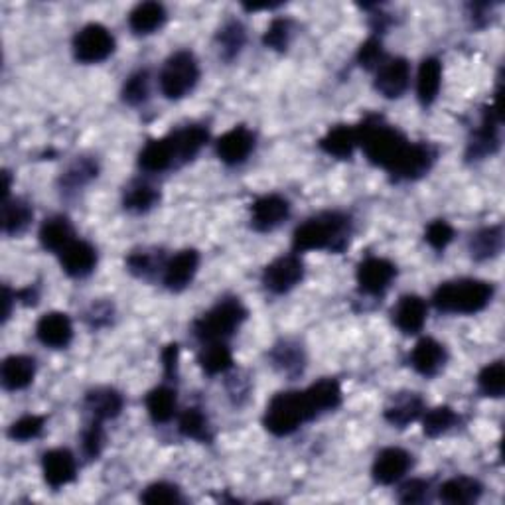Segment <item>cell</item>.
Instances as JSON below:
<instances>
[{
  "label": "cell",
  "instance_id": "9",
  "mask_svg": "<svg viewBox=\"0 0 505 505\" xmlns=\"http://www.w3.org/2000/svg\"><path fill=\"white\" fill-rule=\"evenodd\" d=\"M436 149L429 142H409L407 149L397 159V162L391 166L389 174L395 180H419L424 174L431 172V168L436 162Z\"/></svg>",
  "mask_w": 505,
  "mask_h": 505
},
{
  "label": "cell",
  "instance_id": "46",
  "mask_svg": "<svg viewBox=\"0 0 505 505\" xmlns=\"http://www.w3.org/2000/svg\"><path fill=\"white\" fill-rule=\"evenodd\" d=\"M44 424H46V419L40 417V414H24V417L13 422V426L8 429V436L18 442H28L38 439L44 431Z\"/></svg>",
  "mask_w": 505,
  "mask_h": 505
},
{
  "label": "cell",
  "instance_id": "54",
  "mask_svg": "<svg viewBox=\"0 0 505 505\" xmlns=\"http://www.w3.org/2000/svg\"><path fill=\"white\" fill-rule=\"evenodd\" d=\"M109 316H111V308L107 305H103V306L93 305L92 312H89V322H92L95 328H99L111 320Z\"/></svg>",
  "mask_w": 505,
  "mask_h": 505
},
{
  "label": "cell",
  "instance_id": "30",
  "mask_svg": "<svg viewBox=\"0 0 505 505\" xmlns=\"http://www.w3.org/2000/svg\"><path fill=\"white\" fill-rule=\"evenodd\" d=\"M73 239H75L73 226L65 216H52L42 223L40 243L46 251L60 255Z\"/></svg>",
  "mask_w": 505,
  "mask_h": 505
},
{
  "label": "cell",
  "instance_id": "23",
  "mask_svg": "<svg viewBox=\"0 0 505 505\" xmlns=\"http://www.w3.org/2000/svg\"><path fill=\"white\" fill-rule=\"evenodd\" d=\"M320 149L334 159L347 160L359 147L357 125H335L320 139Z\"/></svg>",
  "mask_w": 505,
  "mask_h": 505
},
{
  "label": "cell",
  "instance_id": "47",
  "mask_svg": "<svg viewBox=\"0 0 505 505\" xmlns=\"http://www.w3.org/2000/svg\"><path fill=\"white\" fill-rule=\"evenodd\" d=\"M82 448L83 454L89 460H95L101 456L105 448V431H103V421L93 419L89 422L87 429L82 434Z\"/></svg>",
  "mask_w": 505,
  "mask_h": 505
},
{
  "label": "cell",
  "instance_id": "33",
  "mask_svg": "<svg viewBox=\"0 0 505 505\" xmlns=\"http://www.w3.org/2000/svg\"><path fill=\"white\" fill-rule=\"evenodd\" d=\"M441 85H442V63L436 58L422 60L417 75V95L424 107L434 103L436 97L441 93Z\"/></svg>",
  "mask_w": 505,
  "mask_h": 505
},
{
  "label": "cell",
  "instance_id": "13",
  "mask_svg": "<svg viewBox=\"0 0 505 505\" xmlns=\"http://www.w3.org/2000/svg\"><path fill=\"white\" fill-rule=\"evenodd\" d=\"M411 82V65L405 58L385 60L377 67L375 89L385 99H399Z\"/></svg>",
  "mask_w": 505,
  "mask_h": 505
},
{
  "label": "cell",
  "instance_id": "41",
  "mask_svg": "<svg viewBox=\"0 0 505 505\" xmlns=\"http://www.w3.org/2000/svg\"><path fill=\"white\" fill-rule=\"evenodd\" d=\"M245 40H247V34L241 22L229 20L228 24H223L218 34V44L223 60H233L235 55H239V52L245 46Z\"/></svg>",
  "mask_w": 505,
  "mask_h": 505
},
{
  "label": "cell",
  "instance_id": "31",
  "mask_svg": "<svg viewBox=\"0 0 505 505\" xmlns=\"http://www.w3.org/2000/svg\"><path fill=\"white\" fill-rule=\"evenodd\" d=\"M268 357H271V362L278 372L285 374L286 377H298L306 367L305 350L293 340L278 342Z\"/></svg>",
  "mask_w": 505,
  "mask_h": 505
},
{
  "label": "cell",
  "instance_id": "4",
  "mask_svg": "<svg viewBox=\"0 0 505 505\" xmlns=\"http://www.w3.org/2000/svg\"><path fill=\"white\" fill-rule=\"evenodd\" d=\"M316 419L308 405L305 391H283L268 401L265 411V429L275 436H288L302 424Z\"/></svg>",
  "mask_w": 505,
  "mask_h": 505
},
{
  "label": "cell",
  "instance_id": "11",
  "mask_svg": "<svg viewBox=\"0 0 505 505\" xmlns=\"http://www.w3.org/2000/svg\"><path fill=\"white\" fill-rule=\"evenodd\" d=\"M397 277V267L381 257H367L357 267V285L364 295L379 296L384 295Z\"/></svg>",
  "mask_w": 505,
  "mask_h": 505
},
{
  "label": "cell",
  "instance_id": "55",
  "mask_svg": "<svg viewBox=\"0 0 505 505\" xmlns=\"http://www.w3.org/2000/svg\"><path fill=\"white\" fill-rule=\"evenodd\" d=\"M16 298H20L24 305H36V300H38V290L36 288H24V290H20V293L16 295Z\"/></svg>",
  "mask_w": 505,
  "mask_h": 505
},
{
  "label": "cell",
  "instance_id": "35",
  "mask_svg": "<svg viewBox=\"0 0 505 505\" xmlns=\"http://www.w3.org/2000/svg\"><path fill=\"white\" fill-rule=\"evenodd\" d=\"M176 389L168 387V385H160L152 389L147 395V409L151 419L156 424H164L168 421H172L174 413H176Z\"/></svg>",
  "mask_w": 505,
  "mask_h": 505
},
{
  "label": "cell",
  "instance_id": "37",
  "mask_svg": "<svg viewBox=\"0 0 505 505\" xmlns=\"http://www.w3.org/2000/svg\"><path fill=\"white\" fill-rule=\"evenodd\" d=\"M34 218L32 208L24 199H3V231L6 235H18L24 231Z\"/></svg>",
  "mask_w": 505,
  "mask_h": 505
},
{
  "label": "cell",
  "instance_id": "6",
  "mask_svg": "<svg viewBox=\"0 0 505 505\" xmlns=\"http://www.w3.org/2000/svg\"><path fill=\"white\" fill-rule=\"evenodd\" d=\"M199 82V65L192 52L180 50L166 60L160 72V92L166 99H182Z\"/></svg>",
  "mask_w": 505,
  "mask_h": 505
},
{
  "label": "cell",
  "instance_id": "24",
  "mask_svg": "<svg viewBox=\"0 0 505 505\" xmlns=\"http://www.w3.org/2000/svg\"><path fill=\"white\" fill-rule=\"evenodd\" d=\"M139 166L141 170L149 174H159L174 168L176 160L170 137L166 134L164 139H154L144 144V149L139 154Z\"/></svg>",
  "mask_w": 505,
  "mask_h": 505
},
{
  "label": "cell",
  "instance_id": "39",
  "mask_svg": "<svg viewBox=\"0 0 505 505\" xmlns=\"http://www.w3.org/2000/svg\"><path fill=\"white\" fill-rule=\"evenodd\" d=\"M160 201V192L147 182H132L122 196V204L129 211L144 213L152 209Z\"/></svg>",
  "mask_w": 505,
  "mask_h": 505
},
{
  "label": "cell",
  "instance_id": "34",
  "mask_svg": "<svg viewBox=\"0 0 505 505\" xmlns=\"http://www.w3.org/2000/svg\"><path fill=\"white\" fill-rule=\"evenodd\" d=\"M503 247V228L501 226H491L480 229L472 239H470V253L472 259L476 261H486L493 259L500 255Z\"/></svg>",
  "mask_w": 505,
  "mask_h": 505
},
{
  "label": "cell",
  "instance_id": "18",
  "mask_svg": "<svg viewBox=\"0 0 505 505\" xmlns=\"http://www.w3.org/2000/svg\"><path fill=\"white\" fill-rule=\"evenodd\" d=\"M38 340L53 347V350H63L73 340V324L72 318L63 312H48L36 324Z\"/></svg>",
  "mask_w": 505,
  "mask_h": 505
},
{
  "label": "cell",
  "instance_id": "10",
  "mask_svg": "<svg viewBox=\"0 0 505 505\" xmlns=\"http://www.w3.org/2000/svg\"><path fill=\"white\" fill-rule=\"evenodd\" d=\"M305 278V263L298 255H283L268 263L263 271V285L273 295H285Z\"/></svg>",
  "mask_w": 505,
  "mask_h": 505
},
{
  "label": "cell",
  "instance_id": "20",
  "mask_svg": "<svg viewBox=\"0 0 505 505\" xmlns=\"http://www.w3.org/2000/svg\"><path fill=\"white\" fill-rule=\"evenodd\" d=\"M426 316H429V308H426L424 298L417 295L401 296L397 306L393 308V322H395V326L407 335L419 334L424 326Z\"/></svg>",
  "mask_w": 505,
  "mask_h": 505
},
{
  "label": "cell",
  "instance_id": "50",
  "mask_svg": "<svg viewBox=\"0 0 505 505\" xmlns=\"http://www.w3.org/2000/svg\"><path fill=\"white\" fill-rule=\"evenodd\" d=\"M454 239V228L446 219H434L429 223L424 231V241L429 243L434 251H444Z\"/></svg>",
  "mask_w": 505,
  "mask_h": 505
},
{
  "label": "cell",
  "instance_id": "2",
  "mask_svg": "<svg viewBox=\"0 0 505 505\" xmlns=\"http://www.w3.org/2000/svg\"><path fill=\"white\" fill-rule=\"evenodd\" d=\"M359 132V147L364 149L367 160L384 168V170H391V166L397 162L403 151L407 149L411 142L405 134H403L397 127H391L381 117H367L357 125Z\"/></svg>",
  "mask_w": 505,
  "mask_h": 505
},
{
  "label": "cell",
  "instance_id": "52",
  "mask_svg": "<svg viewBox=\"0 0 505 505\" xmlns=\"http://www.w3.org/2000/svg\"><path fill=\"white\" fill-rule=\"evenodd\" d=\"M429 498V481L411 480L399 490V500L403 503H421Z\"/></svg>",
  "mask_w": 505,
  "mask_h": 505
},
{
  "label": "cell",
  "instance_id": "22",
  "mask_svg": "<svg viewBox=\"0 0 505 505\" xmlns=\"http://www.w3.org/2000/svg\"><path fill=\"white\" fill-rule=\"evenodd\" d=\"M446 347L432 338H422L411 352V365L424 377H434L446 365Z\"/></svg>",
  "mask_w": 505,
  "mask_h": 505
},
{
  "label": "cell",
  "instance_id": "25",
  "mask_svg": "<svg viewBox=\"0 0 505 505\" xmlns=\"http://www.w3.org/2000/svg\"><path fill=\"white\" fill-rule=\"evenodd\" d=\"M306 401L314 413V417H318L322 413L335 411L342 405V387L335 379H320L316 384H312L306 391Z\"/></svg>",
  "mask_w": 505,
  "mask_h": 505
},
{
  "label": "cell",
  "instance_id": "5",
  "mask_svg": "<svg viewBox=\"0 0 505 505\" xmlns=\"http://www.w3.org/2000/svg\"><path fill=\"white\" fill-rule=\"evenodd\" d=\"M247 308L239 298H223L194 322L196 338L204 344L226 342L247 320Z\"/></svg>",
  "mask_w": 505,
  "mask_h": 505
},
{
  "label": "cell",
  "instance_id": "19",
  "mask_svg": "<svg viewBox=\"0 0 505 505\" xmlns=\"http://www.w3.org/2000/svg\"><path fill=\"white\" fill-rule=\"evenodd\" d=\"M60 263L65 275H70L73 278H82L93 273V268L97 265V251L92 243L73 239L60 253Z\"/></svg>",
  "mask_w": 505,
  "mask_h": 505
},
{
  "label": "cell",
  "instance_id": "17",
  "mask_svg": "<svg viewBox=\"0 0 505 505\" xmlns=\"http://www.w3.org/2000/svg\"><path fill=\"white\" fill-rule=\"evenodd\" d=\"M199 267V253L196 249H184L176 253L170 261L164 265V286L172 293H180L192 285V280Z\"/></svg>",
  "mask_w": 505,
  "mask_h": 505
},
{
  "label": "cell",
  "instance_id": "42",
  "mask_svg": "<svg viewBox=\"0 0 505 505\" xmlns=\"http://www.w3.org/2000/svg\"><path fill=\"white\" fill-rule=\"evenodd\" d=\"M478 389L484 397L501 399L505 391V367L501 359L488 364L478 375Z\"/></svg>",
  "mask_w": 505,
  "mask_h": 505
},
{
  "label": "cell",
  "instance_id": "26",
  "mask_svg": "<svg viewBox=\"0 0 505 505\" xmlns=\"http://www.w3.org/2000/svg\"><path fill=\"white\" fill-rule=\"evenodd\" d=\"M85 407L89 413H92L93 419L109 421L119 417L122 407H125V399H122L121 393L115 389L97 387L87 393Z\"/></svg>",
  "mask_w": 505,
  "mask_h": 505
},
{
  "label": "cell",
  "instance_id": "28",
  "mask_svg": "<svg viewBox=\"0 0 505 505\" xmlns=\"http://www.w3.org/2000/svg\"><path fill=\"white\" fill-rule=\"evenodd\" d=\"M481 493H484V486H481L476 478L454 476L451 480H446L441 486L439 496L444 503L470 505V503H476L481 498Z\"/></svg>",
  "mask_w": 505,
  "mask_h": 505
},
{
  "label": "cell",
  "instance_id": "21",
  "mask_svg": "<svg viewBox=\"0 0 505 505\" xmlns=\"http://www.w3.org/2000/svg\"><path fill=\"white\" fill-rule=\"evenodd\" d=\"M168 137H170L172 149H174L176 166H182L196 159L199 151L206 147L209 134L204 125H188L184 129L172 131Z\"/></svg>",
  "mask_w": 505,
  "mask_h": 505
},
{
  "label": "cell",
  "instance_id": "53",
  "mask_svg": "<svg viewBox=\"0 0 505 505\" xmlns=\"http://www.w3.org/2000/svg\"><path fill=\"white\" fill-rule=\"evenodd\" d=\"M162 367H164V377L174 379L178 375V359H180V350L178 344L166 345L162 350Z\"/></svg>",
  "mask_w": 505,
  "mask_h": 505
},
{
  "label": "cell",
  "instance_id": "56",
  "mask_svg": "<svg viewBox=\"0 0 505 505\" xmlns=\"http://www.w3.org/2000/svg\"><path fill=\"white\" fill-rule=\"evenodd\" d=\"M15 298H16V295H13V290L5 286V322L10 318V308H13Z\"/></svg>",
  "mask_w": 505,
  "mask_h": 505
},
{
  "label": "cell",
  "instance_id": "43",
  "mask_svg": "<svg viewBox=\"0 0 505 505\" xmlns=\"http://www.w3.org/2000/svg\"><path fill=\"white\" fill-rule=\"evenodd\" d=\"M458 421H460V417L456 414V411L452 407L442 405V407H436L424 414L422 431L426 436H429V439H436V436H442L444 432L454 429Z\"/></svg>",
  "mask_w": 505,
  "mask_h": 505
},
{
  "label": "cell",
  "instance_id": "8",
  "mask_svg": "<svg viewBox=\"0 0 505 505\" xmlns=\"http://www.w3.org/2000/svg\"><path fill=\"white\" fill-rule=\"evenodd\" d=\"M115 52V38L103 24H87L73 38V55L82 63L105 62Z\"/></svg>",
  "mask_w": 505,
  "mask_h": 505
},
{
  "label": "cell",
  "instance_id": "29",
  "mask_svg": "<svg viewBox=\"0 0 505 505\" xmlns=\"http://www.w3.org/2000/svg\"><path fill=\"white\" fill-rule=\"evenodd\" d=\"M34 375H36V362H34V357L10 355L5 359L0 379H3L5 389L20 391L32 384Z\"/></svg>",
  "mask_w": 505,
  "mask_h": 505
},
{
  "label": "cell",
  "instance_id": "27",
  "mask_svg": "<svg viewBox=\"0 0 505 505\" xmlns=\"http://www.w3.org/2000/svg\"><path fill=\"white\" fill-rule=\"evenodd\" d=\"M424 409V403L417 393H399L393 397L391 405L385 409V421L397 429H405L411 422L417 421Z\"/></svg>",
  "mask_w": 505,
  "mask_h": 505
},
{
  "label": "cell",
  "instance_id": "38",
  "mask_svg": "<svg viewBox=\"0 0 505 505\" xmlns=\"http://www.w3.org/2000/svg\"><path fill=\"white\" fill-rule=\"evenodd\" d=\"M178 431L180 434L186 436V439H192L198 442H211L209 421L204 414V411L198 407L186 409L182 414H180Z\"/></svg>",
  "mask_w": 505,
  "mask_h": 505
},
{
  "label": "cell",
  "instance_id": "48",
  "mask_svg": "<svg viewBox=\"0 0 505 505\" xmlns=\"http://www.w3.org/2000/svg\"><path fill=\"white\" fill-rule=\"evenodd\" d=\"M182 491L178 486L168 484V481H159V484H152L141 493V501L159 505V503H180L182 501Z\"/></svg>",
  "mask_w": 505,
  "mask_h": 505
},
{
  "label": "cell",
  "instance_id": "1",
  "mask_svg": "<svg viewBox=\"0 0 505 505\" xmlns=\"http://www.w3.org/2000/svg\"><path fill=\"white\" fill-rule=\"evenodd\" d=\"M352 219L340 211L318 213L296 228L293 247L296 253L305 251H344L350 243Z\"/></svg>",
  "mask_w": 505,
  "mask_h": 505
},
{
  "label": "cell",
  "instance_id": "40",
  "mask_svg": "<svg viewBox=\"0 0 505 505\" xmlns=\"http://www.w3.org/2000/svg\"><path fill=\"white\" fill-rule=\"evenodd\" d=\"M99 174V166L93 159H77L67 170L62 174V188L65 192H75V189L83 188L85 184L92 182L93 178Z\"/></svg>",
  "mask_w": 505,
  "mask_h": 505
},
{
  "label": "cell",
  "instance_id": "44",
  "mask_svg": "<svg viewBox=\"0 0 505 505\" xmlns=\"http://www.w3.org/2000/svg\"><path fill=\"white\" fill-rule=\"evenodd\" d=\"M151 93V75L147 70L134 72L122 87V101L129 105H141L149 99Z\"/></svg>",
  "mask_w": 505,
  "mask_h": 505
},
{
  "label": "cell",
  "instance_id": "15",
  "mask_svg": "<svg viewBox=\"0 0 505 505\" xmlns=\"http://www.w3.org/2000/svg\"><path fill=\"white\" fill-rule=\"evenodd\" d=\"M413 466V456L403 448H385L375 456L372 468L374 480L381 486L397 484L401 478H405Z\"/></svg>",
  "mask_w": 505,
  "mask_h": 505
},
{
  "label": "cell",
  "instance_id": "12",
  "mask_svg": "<svg viewBox=\"0 0 505 505\" xmlns=\"http://www.w3.org/2000/svg\"><path fill=\"white\" fill-rule=\"evenodd\" d=\"M290 204L288 199L278 194H268L255 201L251 206V226L255 231H273L288 219Z\"/></svg>",
  "mask_w": 505,
  "mask_h": 505
},
{
  "label": "cell",
  "instance_id": "49",
  "mask_svg": "<svg viewBox=\"0 0 505 505\" xmlns=\"http://www.w3.org/2000/svg\"><path fill=\"white\" fill-rule=\"evenodd\" d=\"M385 60L387 58H385L384 44H381L377 36L367 38L357 50V63L362 65L364 70H377Z\"/></svg>",
  "mask_w": 505,
  "mask_h": 505
},
{
  "label": "cell",
  "instance_id": "14",
  "mask_svg": "<svg viewBox=\"0 0 505 505\" xmlns=\"http://www.w3.org/2000/svg\"><path fill=\"white\" fill-rule=\"evenodd\" d=\"M42 472L50 488H65L77 478V460L67 448H53L42 458Z\"/></svg>",
  "mask_w": 505,
  "mask_h": 505
},
{
  "label": "cell",
  "instance_id": "51",
  "mask_svg": "<svg viewBox=\"0 0 505 505\" xmlns=\"http://www.w3.org/2000/svg\"><path fill=\"white\" fill-rule=\"evenodd\" d=\"M127 267L134 277H151L156 268L160 267V255H156V251L149 249L134 251L129 255Z\"/></svg>",
  "mask_w": 505,
  "mask_h": 505
},
{
  "label": "cell",
  "instance_id": "32",
  "mask_svg": "<svg viewBox=\"0 0 505 505\" xmlns=\"http://www.w3.org/2000/svg\"><path fill=\"white\" fill-rule=\"evenodd\" d=\"M166 22V8L160 3H141L131 10L129 26L134 34L149 36L160 30Z\"/></svg>",
  "mask_w": 505,
  "mask_h": 505
},
{
  "label": "cell",
  "instance_id": "45",
  "mask_svg": "<svg viewBox=\"0 0 505 505\" xmlns=\"http://www.w3.org/2000/svg\"><path fill=\"white\" fill-rule=\"evenodd\" d=\"M293 38V22L288 18H275L263 34V44L275 52H285Z\"/></svg>",
  "mask_w": 505,
  "mask_h": 505
},
{
  "label": "cell",
  "instance_id": "36",
  "mask_svg": "<svg viewBox=\"0 0 505 505\" xmlns=\"http://www.w3.org/2000/svg\"><path fill=\"white\" fill-rule=\"evenodd\" d=\"M199 365L208 375L228 374L233 367V355L226 342H208L199 354Z\"/></svg>",
  "mask_w": 505,
  "mask_h": 505
},
{
  "label": "cell",
  "instance_id": "16",
  "mask_svg": "<svg viewBox=\"0 0 505 505\" xmlns=\"http://www.w3.org/2000/svg\"><path fill=\"white\" fill-rule=\"evenodd\" d=\"M253 149H255V134L243 125L233 127L226 134H221L216 142L219 160L229 166H238L245 162L249 159Z\"/></svg>",
  "mask_w": 505,
  "mask_h": 505
},
{
  "label": "cell",
  "instance_id": "7",
  "mask_svg": "<svg viewBox=\"0 0 505 505\" xmlns=\"http://www.w3.org/2000/svg\"><path fill=\"white\" fill-rule=\"evenodd\" d=\"M500 89L496 93V101L490 107L481 111L480 125L474 129L472 137L468 142L466 156L470 160H481L493 156L500 151V125H501V115H500Z\"/></svg>",
  "mask_w": 505,
  "mask_h": 505
},
{
  "label": "cell",
  "instance_id": "3",
  "mask_svg": "<svg viewBox=\"0 0 505 505\" xmlns=\"http://www.w3.org/2000/svg\"><path fill=\"white\" fill-rule=\"evenodd\" d=\"M493 293L496 288L488 280L458 278L436 288L432 302L444 314H478L488 308Z\"/></svg>",
  "mask_w": 505,
  "mask_h": 505
}]
</instances>
